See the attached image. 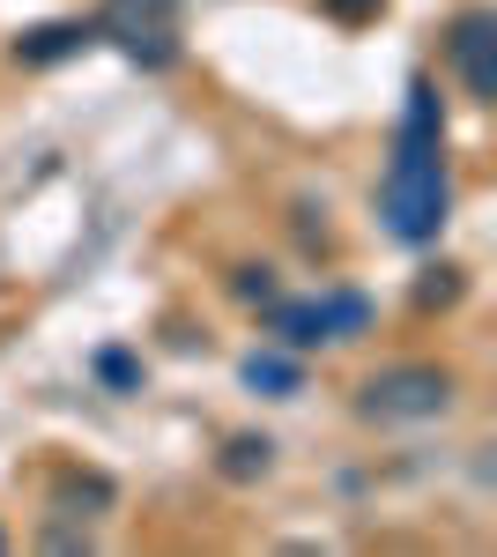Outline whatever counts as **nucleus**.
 <instances>
[{"label":"nucleus","mask_w":497,"mask_h":557,"mask_svg":"<svg viewBox=\"0 0 497 557\" xmlns=\"http://www.w3.org/2000/svg\"><path fill=\"white\" fill-rule=\"evenodd\" d=\"M89 38H97V23H83V15H67V23H38V30L15 38V60H23V67H60V60H75Z\"/></svg>","instance_id":"obj_6"},{"label":"nucleus","mask_w":497,"mask_h":557,"mask_svg":"<svg viewBox=\"0 0 497 557\" xmlns=\"http://www.w3.org/2000/svg\"><path fill=\"white\" fill-rule=\"evenodd\" d=\"M453 215V157H446V104L438 83L415 75L409 104H401V127L386 149V172H378V223L386 238L401 246H431Z\"/></svg>","instance_id":"obj_1"},{"label":"nucleus","mask_w":497,"mask_h":557,"mask_svg":"<svg viewBox=\"0 0 497 557\" xmlns=\"http://www.w3.org/2000/svg\"><path fill=\"white\" fill-rule=\"evenodd\" d=\"M97 372H104L112 386H134V357H126V349H104V357H97Z\"/></svg>","instance_id":"obj_10"},{"label":"nucleus","mask_w":497,"mask_h":557,"mask_svg":"<svg viewBox=\"0 0 497 557\" xmlns=\"http://www.w3.org/2000/svg\"><path fill=\"white\" fill-rule=\"evenodd\" d=\"M246 380L252 386H275V394H297V364H283V357H252Z\"/></svg>","instance_id":"obj_8"},{"label":"nucleus","mask_w":497,"mask_h":557,"mask_svg":"<svg viewBox=\"0 0 497 557\" xmlns=\"http://www.w3.org/2000/svg\"><path fill=\"white\" fill-rule=\"evenodd\" d=\"M246 305H275V268H238V283H231Z\"/></svg>","instance_id":"obj_9"},{"label":"nucleus","mask_w":497,"mask_h":557,"mask_svg":"<svg viewBox=\"0 0 497 557\" xmlns=\"http://www.w3.org/2000/svg\"><path fill=\"white\" fill-rule=\"evenodd\" d=\"M460 401V372L453 364H431V357H401V364H378L372 380L357 386V417L364 424H431Z\"/></svg>","instance_id":"obj_2"},{"label":"nucleus","mask_w":497,"mask_h":557,"mask_svg":"<svg viewBox=\"0 0 497 557\" xmlns=\"http://www.w3.org/2000/svg\"><path fill=\"white\" fill-rule=\"evenodd\" d=\"M490 45H497V15L490 8H460L446 23V60H453L468 104H497V67H490Z\"/></svg>","instance_id":"obj_5"},{"label":"nucleus","mask_w":497,"mask_h":557,"mask_svg":"<svg viewBox=\"0 0 497 557\" xmlns=\"http://www.w3.org/2000/svg\"><path fill=\"white\" fill-rule=\"evenodd\" d=\"M275 469V446H268V438H231V446H223V475H231V483H252V475H268Z\"/></svg>","instance_id":"obj_7"},{"label":"nucleus","mask_w":497,"mask_h":557,"mask_svg":"<svg viewBox=\"0 0 497 557\" xmlns=\"http://www.w3.org/2000/svg\"><path fill=\"white\" fill-rule=\"evenodd\" d=\"M268 327L283 349H320V343H349L372 327V298L364 290H327V298H275Z\"/></svg>","instance_id":"obj_3"},{"label":"nucleus","mask_w":497,"mask_h":557,"mask_svg":"<svg viewBox=\"0 0 497 557\" xmlns=\"http://www.w3.org/2000/svg\"><path fill=\"white\" fill-rule=\"evenodd\" d=\"M97 38H112L134 67L164 75L171 60H178V0H104Z\"/></svg>","instance_id":"obj_4"}]
</instances>
